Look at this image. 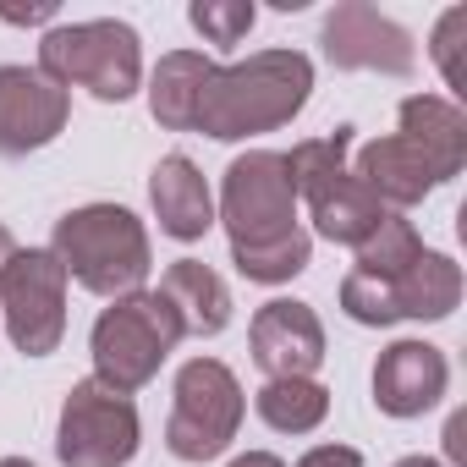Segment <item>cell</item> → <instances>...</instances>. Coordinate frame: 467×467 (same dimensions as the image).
Returning <instances> with one entry per match:
<instances>
[{"mask_svg":"<svg viewBox=\"0 0 467 467\" xmlns=\"http://www.w3.org/2000/svg\"><path fill=\"white\" fill-rule=\"evenodd\" d=\"M0 319L23 358H50L67 336V270L50 248H17L0 265Z\"/></svg>","mask_w":467,"mask_h":467,"instance_id":"obj_7","label":"cell"},{"mask_svg":"<svg viewBox=\"0 0 467 467\" xmlns=\"http://www.w3.org/2000/svg\"><path fill=\"white\" fill-rule=\"evenodd\" d=\"M401 138L429 160L434 182H456L467 165V116L456 99L440 94H412L401 99Z\"/></svg>","mask_w":467,"mask_h":467,"instance_id":"obj_16","label":"cell"},{"mask_svg":"<svg viewBox=\"0 0 467 467\" xmlns=\"http://www.w3.org/2000/svg\"><path fill=\"white\" fill-rule=\"evenodd\" d=\"M231 467H286L281 456H270V451H248V456H237Z\"/></svg>","mask_w":467,"mask_h":467,"instance_id":"obj_28","label":"cell"},{"mask_svg":"<svg viewBox=\"0 0 467 467\" xmlns=\"http://www.w3.org/2000/svg\"><path fill=\"white\" fill-rule=\"evenodd\" d=\"M352 176L363 182V192H368L385 214H401V209L423 203V198L440 187V182H434V171H429V160H423L401 132L363 143V149H358V160H352Z\"/></svg>","mask_w":467,"mask_h":467,"instance_id":"obj_13","label":"cell"},{"mask_svg":"<svg viewBox=\"0 0 467 467\" xmlns=\"http://www.w3.org/2000/svg\"><path fill=\"white\" fill-rule=\"evenodd\" d=\"M176 341H182V325H176L171 303L160 292H127L94 319V336H88L94 379L132 396L160 374V363L176 352Z\"/></svg>","mask_w":467,"mask_h":467,"instance_id":"obj_5","label":"cell"},{"mask_svg":"<svg viewBox=\"0 0 467 467\" xmlns=\"http://www.w3.org/2000/svg\"><path fill=\"white\" fill-rule=\"evenodd\" d=\"M445 385L451 363L429 341H390L374 363V407L385 418H423L429 407H440Z\"/></svg>","mask_w":467,"mask_h":467,"instance_id":"obj_12","label":"cell"},{"mask_svg":"<svg viewBox=\"0 0 467 467\" xmlns=\"http://www.w3.org/2000/svg\"><path fill=\"white\" fill-rule=\"evenodd\" d=\"M39 72L50 83L88 88L105 105H121L138 94L143 83V50H138V28L116 23V17H94V23H61L39 39Z\"/></svg>","mask_w":467,"mask_h":467,"instance_id":"obj_4","label":"cell"},{"mask_svg":"<svg viewBox=\"0 0 467 467\" xmlns=\"http://www.w3.org/2000/svg\"><path fill=\"white\" fill-rule=\"evenodd\" d=\"M171 418H165V451L176 462H214L243 429L248 396L220 358H192L176 368L171 390Z\"/></svg>","mask_w":467,"mask_h":467,"instance_id":"obj_6","label":"cell"},{"mask_svg":"<svg viewBox=\"0 0 467 467\" xmlns=\"http://www.w3.org/2000/svg\"><path fill=\"white\" fill-rule=\"evenodd\" d=\"M358 254V265H352V275H368V281H396L418 254H423V237H418V225L407 220V214H385L368 237L352 248Z\"/></svg>","mask_w":467,"mask_h":467,"instance_id":"obj_21","label":"cell"},{"mask_svg":"<svg viewBox=\"0 0 467 467\" xmlns=\"http://www.w3.org/2000/svg\"><path fill=\"white\" fill-rule=\"evenodd\" d=\"M72 121V94L39 67H0V154L23 160L56 143Z\"/></svg>","mask_w":467,"mask_h":467,"instance_id":"obj_10","label":"cell"},{"mask_svg":"<svg viewBox=\"0 0 467 467\" xmlns=\"http://www.w3.org/2000/svg\"><path fill=\"white\" fill-rule=\"evenodd\" d=\"M429 56H434V67H440L445 88L467 94V6H451V12L434 23V34H429Z\"/></svg>","mask_w":467,"mask_h":467,"instance_id":"obj_23","label":"cell"},{"mask_svg":"<svg viewBox=\"0 0 467 467\" xmlns=\"http://www.w3.org/2000/svg\"><path fill=\"white\" fill-rule=\"evenodd\" d=\"M396 467H445V462H434V456H407V462H396Z\"/></svg>","mask_w":467,"mask_h":467,"instance_id":"obj_30","label":"cell"},{"mask_svg":"<svg viewBox=\"0 0 467 467\" xmlns=\"http://www.w3.org/2000/svg\"><path fill=\"white\" fill-rule=\"evenodd\" d=\"M149 203H154V220L165 237L176 243H198L203 231L214 225V192L203 182V171L187 160V154H165L149 176Z\"/></svg>","mask_w":467,"mask_h":467,"instance_id":"obj_14","label":"cell"},{"mask_svg":"<svg viewBox=\"0 0 467 467\" xmlns=\"http://www.w3.org/2000/svg\"><path fill=\"white\" fill-rule=\"evenodd\" d=\"M12 254H17V243H12V231H6V225H0V265H6Z\"/></svg>","mask_w":467,"mask_h":467,"instance_id":"obj_29","label":"cell"},{"mask_svg":"<svg viewBox=\"0 0 467 467\" xmlns=\"http://www.w3.org/2000/svg\"><path fill=\"white\" fill-rule=\"evenodd\" d=\"M50 254L61 259L67 281H78L83 292L110 297V303L127 297V292H143V281L154 270L149 231L121 203H83V209L61 214L56 237H50Z\"/></svg>","mask_w":467,"mask_h":467,"instance_id":"obj_2","label":"cell"},{"mask_svg":"<svg viewBox=\"0 0 467 467\" xmlns=\"http://www.w3.org/2000/svg\"><path fill=\"white\" fill-rule=\"evenodd\" d=\"M0 467H34L28 456H0Z\"/></svg>","mask_w":467,"mask_h":467,"instance_id":"obj_31","label":"cell"},{"mask_svg":"<svg viewBox=\"0 0 467 467\" xmlns=\"http://www.w3.org/2000/svg\"><path fill=\"white\" fill-rule=\"evenodd\" d=\"M254 407L275 434H314L330 412V390L319 379H265Z\"/></svg>","mask_w":467,"mask_h":467,"instance_id":"obj_20","label":"cell"},{"mask_svg":"<svg viewBox=\"0 0 467 467\" xmlns=\"http://www.w3.org/2000/svg\"><path fill=\"white\" fill-rule=\"evenodd\" d=\"M325 61L336 72H379V78H412L418 67V45L401 23H390L385 12H374L368 0H341L319 28Z\"/></svg>","mask_w":467,"mask_h":467,"instance_id":"obj_9","label":"cell"},{"mask_svg":"<svg viewBox=\"0 0 467 467\" xmlns=\"http://www.w3.org/2000/svg\"><path fill=\"white\" fill-rule=\"evenodd\" d=\"M187 23L209 39V45H243L248 28L259 23L254 0H192L187 6Z\"/></svg>","mask_w":467,"mask_h":467,"instance_id":"obj_22","label":"cell"},{"mask_svg":"<svg viewBox=\"0 0 467 467\" xmlns=\"http://www.w3.org/2000/svg\"><path fill=\"white\" fill-rule=\"evenodd\" d=\"M385 297H390L396 319H423V325L451 319L456 303H462V265L423 248L396 281H385Z\"/></svg>","mask_w":467,"mask_h":467,"instance_id":"obj_18","label":"cell"},{"mask_svg":"<svg viewBox=\"0 0 467 467\" xmlns=\"http://www.w3.org/2000/svg\"><path fill=\"white\" fill-rule=\"evenodd\" d=\"M209 56L198 50H171L160 56L154 78H149V110L165 132H192V110H198V88H203Z\"/></svg>","mask_w":467,"mask_h":467,"instance_id":"obj_19","label":"cell"},{"mask_svg":"<svg viewBox=\"0 0 467 467\" xmlns=\"http://www.w3.org/2000/svg\"><path fill=\"white\" fill-rule=\"evenodd\" d=\"M138 407L132 396L99 385V379H78L61 401V423H56V456L61 467H127L138 456Z\"/></svg>","mask_w":467,"mask_h":467,"instance_id":"obj_8","label":"cell"},{"mask_svg":"<svg viewBox=\"0 0 467 467\" xmlns=\"http://www.w3.org/2000/svg\"><path fill=\"white\" fill-rule=\"evenodd\" d=\"M297 467H363V456L352 445H314Z\"/></svg>","mask_w":467,"mask_h":467,"instance_id":"obj_25","label":"cell"},{"mask_svg":"<svg viewBox=\"0 0 467 467\" xmlns=\"http://www.w3.org/2000/svg\"><path fill=\"white\" fill-rule=\"evenodd\" d=\"M297 203H308L319 237H325V243H341V248H358L368 231L385 220V209L363 192V182H358L347 165L330 171V176L303 182V187H297Z\"/></svg>","mask_w":467,"mask_h":467,"instance_id":"obj_15","label":"cell"},{"mask_svg":"<svg viewBox=\"0 0 467 467\" xmlns=\"http://www.w3.org/2000/svg\"><path fill=\"white\" fill-rule=\"evenodd\" d=\"M462 434H467V418L456 412V418L445 423V456H451V467H462V456H467V440H462Z\"/></svg>","mask_w":467,"mask_h":467,"instance_id":"obj_26","label":"cell"},{"mask_svg":"<svg viewBox=\"0 0 467 467\" xmlns=\"http://www.w3.org/2000/svg\"><path fill=\"white\" fill-rule=\"evenodd\" d=\"M160 297L171 303L182 336L209 341V336H220V330L231 325V292H225V281H220L209 265H198V259H176V265L160 275Z\"/></svg>","mask_w":467,"mask_h":467,"instance_id":"obj_17","label":"cell"},{"mask_svg":"<svg viewBox=\"0 0 467 467\" xmlns=\"http://www.w3.org/2000/svg\"><path fill=\"white\" fill-rule=\"evenodd\" d=\"M220 220L231 237V265L297 243L303 225H297V187H292L286 154L248 149L231 160L220 182Z\"/></svg>","mask_w":467,"mask_h":467,"instance_id":"obj_3","label":"cell"},{"mask_svg":"<svg viewBox=\"0 0 467 467\" xmlns=\"http://www.w3.org/2000/svg\"><path fill=\"white\" fill-rule=\"evenodd\" d=\"M308 259H314V237L303 231L297 243H286V248H275V254H259V259H237V270H243L248 281H259V286H281V281L303 275V270H308Z\"/></svg>","mask_w":467,"mask_h":467,"instance_id":"obj_24","label":"cell"},{"mask_svg":"<svg viewBox=\"0 0 467 467\" xmlns=\"http://www.w3.org/2000/svg\"><path fill=\"white\" fill-rule=\"evenodd\" d=\"M314 94V61L303 50H259L237 67H214L203 72L198 88V110H192V132L237 143V138H259L286 127Z\"/></svg>","mask_w":467,"mask_h":467,"instance_id":"obj_1","label":"cell"},{"mask_svg":"<svg viewBox=\"0 0 467 467\" xmlns=\"http://www.w3.org/2000/svg\"><path fill=\"white\" fill-rule=\"evenodd\" d=\"M6 23H50L56 17V6H34V12H0Z\"/></svg>","mask_w":467,"mask_h":467,"instance_id":"obj_27","label":"cell"},{"mask_svg":"<svg viewBox=\"0 0 467 467\" xmlns=\"http://www.w3.org/2000/svg\"><path fill=\"white\" fill-rule=\"evenodd\" d=\"M248 347H254V363L265 368V379H314V368L325 363V325L308 303L275 297L254 314Z\"/></svg>","mask_w":467,"mask_h":467,"instance_id":"obj_11","label":"cell"}]
</instances>
